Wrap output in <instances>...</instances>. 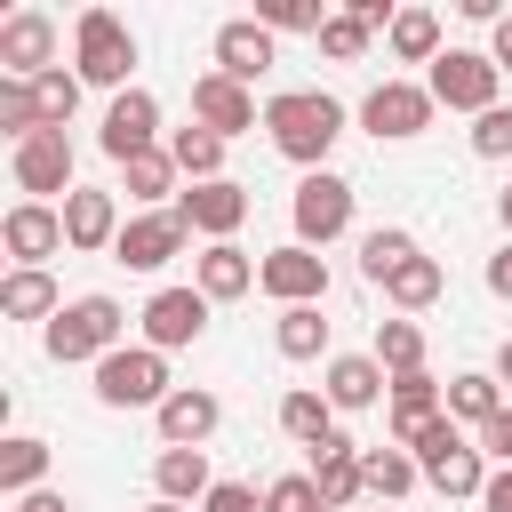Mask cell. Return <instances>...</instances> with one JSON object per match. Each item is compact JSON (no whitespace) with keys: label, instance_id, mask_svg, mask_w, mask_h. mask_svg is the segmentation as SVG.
I'll return each instance as SVG.
<instances>
[{"label":"cell","instance_id":"cell-11","mask_svg":"<svg viewBox=\"0 0 512 512\" xmlns=\"http://www.w3.org/2000/svg\"><path fill=\"white\" fill-rule=\"evenodd\" d=\"M208 312H216V304H208L200 288H152L144 312H136V328H144L152 352H184V344L208 336Z\"/></svg>","mask_w":512,"mask_h":512},{"label":"cell","instance_id":"cell-26","mask_svg":"<svg viewBox=\"0 0 512 512\" xmlns=\"http://www.w3.org/2000/svg\"><path fill=\"white\" fill-rule=\"evenodd\" d=\"M504 384H496V368H464V376H448V416L456 424H472V432H488L496 416H504Z\"/></svg>","mask_w":512,"mask_h":512},{"label":"cell","instance_id":"cell-45","mask_svg":"<svg viewBox=\"0 0 512 512\" xmlns=\"http://www.w3.org/2000/svg\"><path fill=\"white\" fill-rule=\"evenodd\" d=\"M480 456H488V464H512V400H504V416L480 432Z\"/></svg>","mask_w":512,"mask_h":512},{"label":"cell","instance_id":"cell-51","mask_svg":"<svg viewBox=\"0 0 512 512\" xmlns=\"http://www.w3.org/2000/svg\"><path fill=\"white\" fill-rule=\"evenodd\" d=\"M496 224H504V232H512V184H504V192H496Z\"/></svg>","mask_w":512,"mask_h":512},{"label":"cell","instance_id":"cell-21","mask_svg":"<svg viewBox=\"0 0 512 512\" xmlns=\"http://www.w3.org/2000/svg\"><path fill=\"white\" fill-rule=\"evenodd\" d=\"M256 264H264V256H248L240 240H208V248L192 256V288H200L208 304H232V296L256 288Z\"/></svg>","mask_w":512,"mask_h":512},{"label":"cell","instance_id":"cell-19","mask_svg":"<svg viewBox=\"0 0 512 512\" xmlns=\"http://www.w3.org/2000/svg\"><path fill=\"white\" fill-rule=\"evenodd\" d=\"M192 120L232 144V136L256 128V88H240V80H224V72H200V80H192Z\"/></svg>","mask_w":512,"mask_h":512},{"label":"cell","instance_id":"cell-1","mask_svg":"<svg viewBox=\"0 0 512 512\" xmlns=\"http://www.w3.org/2000/svg\"><path fill=\"white\" fill-rule=\"evenodd\" d=\"M264 136H272L280 160H296V168L312 176V168H328V152H336V136H344V104H336L328 88H280V96L264 104Z\"/></svg>","mask_w":512,"mask_h":512},{"label":"cell","instance_id":"cell-50","mask_svg":"<svg viewBox=\"0 0 512 512\" xmlns=\"http://www.w3.org/2000/svg\"><path fill=\"white\" fill-rule=\"evenodd\" d=\"M496 384H512V336L496 344Z\"/></svg>","mask_w":512,"mask_h":512},{"label":"cell","instance_id":"cell-4","mask_svg":"<svg viewBox=\"0 0 512 512\" xmlns=\"http://www.w3.org/2000/svg\"><path fill=\"white\" fill-rule=\"evenodd\" d=\"M72 72L88 80V88H128V72H136V32L112 16V8H80L72 16Z\"/></svg>","mask_w":512,"mask_h":512},{"label":"cell","instance_id":"cell-48","mask_svg":"<svg viewBox=\"0 0 512 512\" xmlns=\"http://www.w3.org/2000/svg\"><path fill=\"white\" fill-rule=\"evenodd\" d=\"M488 288H496V296H512V240L488 256Z\"/></svg>","mask_w":512,"mask_h":512},{"label":"cell","instance_id":"cell-41","mask_svg":"<svg viewBox=\"0 0 512 512\" xmlns=\"http://www.w3.org/2000/svg\"><path fill=\"white\" fill-rule=\"evenodd\" d=\"M368 40H376V32H368L352 8H336V16L320 24V56H336V64H360V56H368Z\"/></svg>","mask_w":512,"mask_h":512},{"label":"cell","instance_id":"cell-25","mask_svg":"<svg viewBox=\"0 0 512 512\" xmlns=\"http://www.w3.org/2000/svg\"><path fill=\"white\" fill-rule=\"evenodd\" d=\"M152 488L168 496V504H208V488H216V472H208V448H160L152 456Z\"/></svg>","mask_w":512,"mask_h":512},{"label":"cell","instance_id":"cell-38","mask_svg":"<svg viewBox=\"0 0 512 512\" xmlns=\"http://www.w3.org/2000/svg\"><path fill=\"white\" fill-rule=\"evenodd\" d=\"M120 192H128V200H144V208H152V200H168V192H176V160H168V144H160V152H144V160H128V168H120Z\"/></svg>","mask_w":512,"mask_h":512},{"label":"cell","instance_id":"cell-20","mask_svg":"<svg viewBox=\"0 0 512 512\" xmlns=\"http://www.w3.org/2000/svg\"><path fill=\"white\" fill-rule=\"evenodd\" d=\"M208 72H224V80L256 88V80L272 72V32H264L256 16H232V24H216V64H208Z\"/></svg>","mask_w":512,"mask_h":512},{"label":"cell","instance_id":"cell-37","mask_svg":"<svg viewBox=\"0 0 512 512\" xmlns=\"http://www.w3.org/2000/svg\"><path fill=\"white\" fill-rule=\"evenodd\" d=\"M48 120H40V96H32V80H0V136H8V152L24 144V136H40Z\"/></svg>","mask_w":512,"mask_h":512},{"label":"cell","instance_id":"cell-28","mask_svg":"<svg viewBox=\"0 0 512 512\" xmlns=\"http://www.w3.org/2000/svg\"><path fill=\"white\" fill-rule=\"evenodd\" d=\"M416 256H424V248H416L408 224H376V232H360V280H368V288H384V280H392L400 264H416Z\"/></svg>","mask_w":512,"mask_h":512},{"label":"cell","instance_id":"cell-16","mask_svg":"<svg viewBox=\"0 0 512 512\" xmlns=\"http://www.w3.org/2000/svg\"><path fill=\"white\" fill-rule=\"evenodd\" d=\"M176 216H184V232H200V240H232V232L248 224V184H232V176L184 184V192H176Z\"/></svg>","mask_w":512,"mask_h":512},{"label":"cell","instance_id":"cell-14","mask_svg":"<svg viewBox=\"0 0 512 512\" xmlns=\"http://www.w3.org/2000/svg\"><path fill=\"white\" fill-rule=\"evenodd\" d=\"M40 72H56V16L48 8L0 16V80H40Z\"/></svg>","mask_w":512,"mask_h":512},{"label":"cell","instance_id":"cell-42","mask_svg":"<svg viewBox=\"0 0 512 512\" xmlns=\"http://www.w3.org/2000/svg\"><path fill=\"white\" fill-rule=\"evenodd\" d=\"M264 496H272V512H328V504H320V480H312V472H280V480H272Z\"/></svg>","mask_w":512,"mask_h":512},{"label":"cell","instance_id":"cell-10","mask_svg":"<svg viewBox=\"0 0 512 512\" xmlns=\"http://www.w3.org/2000/svg\"><path fill=\"white\" fill-rule=\"evenodd\" d=\"M256 288L288 312V304H328V256L320 248H304V240H288V248H264V264H256Z\"/></svg>","mask_w":512,"mask_h":512},{"label":"cell","instance_id":"cell-39","mask_svg":"<svg viewBox=\"0 0 512 512\" xmlns=\"http://www.w3.org/2000/svg\"><path fill=\"white\" fill-rule=\"evenodd\" d=\"M80 88H88V80H80V72H64V64H56V72H40V80H32V96H40V120H48V128H72V112H80Z\"/></svg>","mask_w":512,"mask_h":512},{"label":"cell","instance_id":"cell-46","mask_svg":"<svg viewBox=\"0 0 512 512\" xmlns=\"http://www.w3.org/2000/svg\"><path fill=\"white\" fill-rule=\"evenodd\" d=\"M480 512H512V464H496V472H488V488H480Z\"/></svg>","mask_w":512,"mask_h":512},{"label":"cell","instance_id":"cell-30","mask_svg":"<svg viewBox=\"0 0 512 512\" xmlns=\"http://www.w3.org/2000/svg\"><path fill=\"white\" fill-rule=\"evenodd\" d=\"M48 480V440H32V432H8L0 440V496L16 504V496H32Z\"/></svg>","mask_w":512,"mask_h":512},{"label":"cell","instance_id":"cell-34","mask_svg":"<svg viewBox=\"0 0 512 512\" xmlns=\"http://www.w3.org/2000/svg\"><path fill=\"white\" fill-rule=\"evenodd\" d=\"M272 344H280V360H320V352H328V320H320V304H288V312L272 320Z\"/></svg>","mask_w":512,"mask_h":512},{"label":"cell","instance_id":"cell-15","mask_svg":"<svg viewBox=\"0 0 512 512\" xmlns=\"http://www.w3.org/2000/svg\"><path fill=\"white\" fill-rule=\"evenodd\" d=\"M184 216L176 208H144V216H128V232H120V248H112V264H128V272H168L176 256H184Z\"/></svg>","mask_w":512,"mask_h":512},{"label":"cell","instance_id":"cell-8","mask_svg":"<svg viewBox=\"0 0 512 512\" xmlns=\"http://www.w3.org/2000/svg\"><path fill=\"white\" fill-rule=\"evenodd\" d=\"M288 216H296V240H304V248H328V240L352 232V184H344L336 168H312V176L296 184Z\"/></svg>","mask_w":512,"mask_h":512},{"label":"cell","instance_id":"cell-44","mask_svg":"<svg viewBox=\"0 0 512 512\" xmlns=\"http://www.w3.org/2000/svg\"><path fill=\"white\" fill-rule=\"evenodd\" d=\"M200 512H272V496H264V488H248V480H216Z\"/></svg>","mask_w":512,"mask_h":512},{"label":"cell","instance_id":"cell-29","mask_svg":"<svg viewBox=\"0 0 512 512\" xmlns=\"http://www.w3.org/2000/svg\"><path fill=\"white\" fill-rule=\"evenodd\" d=\"M168 160H176V176H184V184H216V176H224V136L192 120V128H176V136H168Z\"/></svg>","mask_w":512,"mask_h":512},{"label":"cell","instance_id":"cell-18","mask_svg":"<svg viewBox=\"0 0 512 512\" xmlns=\"http://www.w3.org/2000/svg\"><path fill=\"white\" fill-rule=\"evenodd\" d=\"M320 392L336 400V416H352V408H376V400H392V376H384V360H376V352H328V368H320Z\"/></svg>","mask_w":512,"mask_h":512},{"label":"cell","instance_id":"cell-49","mask_svg":"<svg viewBox=\"0 0 512 512\" xmlns=\"http://www.w3.org/2000/svg\"><path fill=\"white\" fill-rule=\"evenodd\" d=\"M488 56H496V72H512V16L496 24V40H488Z\"/></svg>","mask_w":512,"mask_h":512},{"label":"cell","instance_id":"cell-31","mask_svg":"<svg viewBox=\"0 0 512 512\" xmlns=\"http://www.w3.org/2000/svg\"><path fill=\"white\" fill-rule=\"evenodd\" d=\"M360 480H368L376 504H400V496L424 480V464H416L408 448H360Z\"/></svg>","mask_w":512,"mask_h":512},{"label":"cell","instance_id":"cell-13","mask_svg":"<svg viewBox=\"0 0 512 512\" xmlns=\"http://www.w3.org/2000/svg\"><path fill=\"white\" fill-rule=\"evenodd\" d=\"M8 176H16V192H24V200L80 192V184H72V136H64V128H40V136H24V144L8 152Z\"/></svg>","mask_w":512,"mask_h":512},{"label":"cell","instance_id":"cell-9","mask_svg":"<svg viewBox=\"0 0 512 512\" xmlns=\"http://www.w3.org/2000/svg\"><path fill=\"white\" fill-rule=\"evenodd\" d=\"M0 248L16 256V272H48V256H64V200H16L0 216Z\"/></svg>","mask_w":512,"mask_h":512},{"label":"cell","instance_id":"cell-3","mask_svg":"<svg viewBox=\"0 0 512 512\" xmlns=\"http://www.w3.org/2000/svg\"><path fill=\"white\" fill-rule=\"evenodd\" d=\"M408 456L424 464V488H440V496H480L488 488V456H480V440H464V424L456 416H432L416 440H408Z\"/></svg>","mask_w":512,"mask_h":512},{"label":"cell","instance_id":"cell-43","mask_svg":"<svg viewBox=\"0 0 512 512\" xmlns=\"http://www.w3.org/2000/svg\"><path fill=\"white\" fill-rule=\"evenodd\" d=\"M472 152H480V160H504V152H512V104H496V112L472 120Z\"/></svg>","mask_w":512,"mask_h":512},{"label":"cell","instance_id":"cell-36","mask_svg":"<svg viewBox=\"0 0 512 512\" xmlns=\"http://www.w3.org/2000/svg\"><path fill=\"white\" fill-rule=\"evenodd\" d=\"M368 352L384 360V376H416L424 368V328L416 320H376V344Z\"/></svg>","mask_w":512,"mask_h":512},{"label":"cell","instance_id":"cell-12","mask_svg":"<svg viewBox=\"0 0 512 512\" xmlns=\"http://www.w3.org/2000/svg\"><path fill=\"white\" fill-rule=\"evenodd\" d=\"M96 144H104V160H144V152H160V104H152V88H120L112 104H104V128H96Z\"/></svg>","mask_w":512,"mask_h":512},{"label":"cell","instance_id":"cell-33","mask_svg":"<svg viewBox=\"0 0 512 512\" xmlns=\"http://www.w3.org/2000/svg\"><path fill=\"white\" fill-rule=\"evenodd\" d=\"M0 312H8V320H40V328H48V320L64 312V296H56V280H48V272H8V280H0Z\"/></svg>","mask_w":512,"mask_h":512},{"label":"cell","instance_id":"cell-7","mask_svg":"<svg viewBox=\"0 0 512 512\" xmlns=\"http://www.w3.org/2000/svg\"><path fill=\"white\" fill-rule=\"evenodd\" d=\"M432 88L424 80H376L368 96H360V128L376 136V144H408V136H424L432 128Z\"/></svg>","mask_w":512,"mask_h":512},{"label":"cell","instance_id":"cell-17","mask_svg":"<svg viewBox=\"0 0 512 512\" xmlns=\"http://www.w3.org/2000/svg\"><path fill=\"white\" fill-rule=\"evenodd\" d=\"M152 424H160V448H208L216 424H224V400H216L208 384H176V392L152 408Z\"/></svg>","mask_w":512,"mask_h":512},{"label":"cell","instance_id":"cell-2","mask_svg":"<svg viewBox=\"0 0 512 512\" xmlns=\"http://www.w3.org/2000/svg\"><path fill=\"white\" fill-rule=\"evenodd\" d=\"M120 336H128V312H120V296H104V288H88V296H72L48 328H40V344H48V360L56 368H96V360H112L120 352Z\"/></svg>","mask_w":512,"mask_h":512},{"label":"cell","instance_id":"cell-47","mask_svg":"<svg viewBox=\"0 0 512 512\" xmlns=\"http://www.w3.org/2000/svg\"><path fill=\"white\" fill-rule=\"evenodd\" d=\"M16 512H72V496L64 488H32V496H16Z\"/></svg>","mask_w":512,"mask_h":512},{"label":"cell","instance_id":"cell-23","mask_svg":"<svg viewBox=\"0 0 512 512\" xmlns=\"http://www.w3.org/2000/svg\"><path fill=\"white\" fill-rule=\"evenodd\" d=\"M120 232H128V224H120V200H112V192H88V184L64 192V240H72L80 256L120 248Z\"/></svg>","mask_w":512,"mask_h":512},{"label":"cell","instance_id":"cell-35","mask_svg":"<svg viewBox=\"0 0 512 512\" xmlns=\"http://www.w3.org/2000/svg\"><path fill=\"white\" fill-rule=\"evenodd\" d=\"M440 288H448L440 256H416V264H400V272L384 280V296H392L400 312H424V304H440Z\"/></svg>","mask_w":512,"mask_h":512},{"label":"cell","instance_id":"cell-24","mask_svg":"<svg viewBox=\"0 0 512 512\" xmlns=\"http://www.w3.org/2000/svg\"><path fill=\"white\" fill-rule=\"evenodd\" d=\"M304 456H312V480H320V504H328V512H352V504L368 496L352 432H336V440H320V448H304Z\"/></svg>","mask_w":512,"mask_h":512},{"label":"cell","instance_id":"cell-52","mask_svg":"<svg viewBox=\"0 0 512 512\" xmlns=\"http://www.w3.org/2000/svg\"><path fill=\"white\" fill-rule=\"evenodd\" d=\"M144 512H184V504H168V496H152V504H144Z\"/></svg>","mask_w":512,"mask_h":512},{"label":"cell","instance_id":"cell-27","mask_svg":"<svg viewBox=\"0 0 512 512\" xmlns=\"http://www.w3.org/2000/svg\"><path fill=\"white\" fill-rule=\"evenodd\" d=\"M280 432H288L296 448H320V440H336V400H328V392H312V384L280 392Z\"/></svg>","mask_w":512,"mask_h":512},{"label":"cell","instance_id":"cell-5","mask_svg":"<svg viewBox=\"0 0 512 512\" xmlns=\"http://www.w3.org/2000/svg\"><path fill=\"white\" fill-rule=\"evenodd\" d=\"M424 88H432V104L472 112V120L504 104V72H496V56H488V48H448V56L424 72Z\"/></svg>","mask_w":512,"mask_h":512},{"label":"cell","instance_id":"cell-53","mask_svg":"<svg viewBox=\"0 0 512 512\" xmlns=\"http://www.w3.org/2000/svg\"><path fill=\"white\" fill-rule=\"evenodd\" d=\"M376 512H392V504H376Z\"/></svg>","mask_w":512,"mask_h":512},{"label":"cell","instance_id":"cell-22","mask_svg":"<svg viewBox=\"0 0 512 512\" xmlns=\"http://www.w3.org/2000/svg\"><path fill=\"white\" fill-rule=\"evenodd\" d=\"M384 416H392V448H408L432 416H448V384L432 376V368H416V376H392V400H384Z\"/></svg>","mask_w":512,"mask_h":512},{"label":"cell","instance_id":"cell-6","mask_svg":"<svg viewBox=\"0 0 512 512\" xmlns=\"http://www.w3.org/2000/svg\"><path fill=\"white\" fill-rule=\"evenodd\" d=\"M176 384H168V352L152 344H120L112 360H96V400L104 408H160Z\"/></svg>","mask_w":512,"mask_h":512},{"label":"cell","instance_id":"cell-40","mask_svg":"<svg viewBox=\"0 0 512 512\" xmlns=\"http://www.w3.org/2000/svg\"><path fill=\"white\" fill-rule=\"evenodd\" d=\"M328 16H336V8H320V0H256V24H264V32H312V40H320Z\"/></svg>","mask_w":512,"mask_h":512},{"label":"cell","instance_id":"cell-32","mask_svg":"<svg viewBox=\"0 0 512 512\" xmlns=\"http://www.w3.org/2000/svg\"><path fill=\"white\" fill-rule=\"evenodd\" d=\"M384 48L400 56V64H440L448 48H440V16L432 8H400L392 16V32H384Z\"/></svg>","mask_w":512,"mask_h":512}]
</instances>
